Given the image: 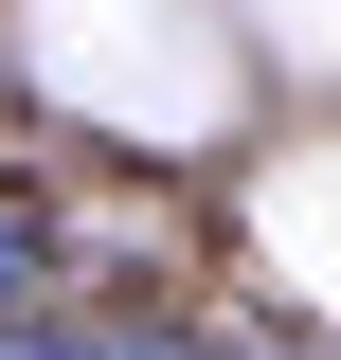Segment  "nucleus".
I'll return each instance as SVG.
<instances>
[{
  "label": "nucleus",
  "mask_w": 341,
  "mask_h": 360,
  "mask_svg": "<svg viewBox=\"0 0 341 360\" xmlns=\"http://www.w3.org/2000/svg\"><path fill=\"white\" fill-rule=\"evenodd\" d=\"M36 270H54V217H36V198H18V180H0V307H18Z\"/></svg>",
  "instance_id": "1"
}]
</instances>
